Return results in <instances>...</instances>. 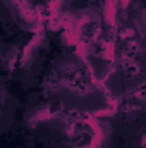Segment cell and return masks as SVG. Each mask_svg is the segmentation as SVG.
Here are the masks:
<instances>
[{"mask_svg":"<svg viewBox=\"0 0 146 148\" xmlns=\"http://www.w3.org/2000/svg\"><path fill=\"white\" fill-rule=\"evenodd\" d=\"M105 21L108 26L117 24V0H105Z\"/></svg>","mask_w":146,"mask_h":148,"instance_id":"obj_1","label":"cell"},{"mask_svg":"<svg viewBox=\"0 0 146 148\" xmlns=\"http://www.w3.org/2000/svg\"><path fill=\"white\" fill-rule=\"evenodd\" d=\"M103 59H105V60H108V62H112V60L115 59V43H113V41L107 43V47H105V55H103Z\"/></svg>","mask_w":146,"mask_h":148,"instance_id":"obj_2","label":"cell"},{"mask_svg":"<svg viewBox=\"0 0 146 148\" xmlns=\"http://www.w3.org/2000/svg\"><path fill=\"white\" fill-rule=\"evenodd\" d=\"M129 3H131V0H122V7H124V9H127Z\"/></svg>","mask_w":146,"mask_h":148,"instance_id":"obj_3","label":"cell"},{"mask_svg":"<svg viewBox=\"0 0 146 148\" xmlns=\"http://www.w3.org/2000/svg\"><path fill=\"white\" fill-rule=\"evenodd\" d=\"M143 143H145V147H146V136H143Z\"/></svg>","mask_w":146,"mask_h":148,"instance_id":"obj_4","label":"cell"}]
</instances>
